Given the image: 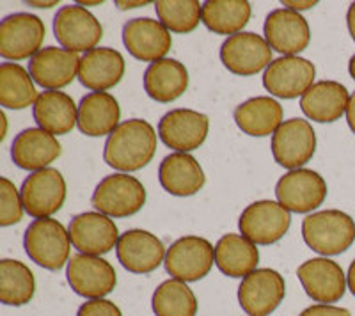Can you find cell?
<instances>
[{
    "label": "cell",
    "mask_w": 355,
    "mask_h": 316,
    "mask_svg": "<svg viewBox=\"0 0 355 316\" xmlns=\"http://www.w3.org/2000/svg\"><path fill=\"white\" fill-rule=\"evenodd\" d=\"M36 293L33 270L18 260L0 261V302L6 306L28 304Z\"/></svg>",
    "instance_id": "34"
},
{
    "label": "cell",
    "mask_w": 355,
    "mask_h": 316,
    "mask_svg": "<svg viewBox=\"0 0 355 316\" xmlns=\"http://www.w3.org/2000/svg\"><path fill=\"white\" fill-rule=\"evenodd\" d=\"M24 201L15 183L0 178V226L9 227L18 224L24 217Z\"/></svg>",
    "instance_id": "37"
},
{
    "label": "cell",
    "mask_w": 355,
    "mask_h": 316,
    "mask_svg": "<svg viewBox=\"0 0 355 316\" xmlns=\"http://www.w3.org/2000/svg\"><path fill=\"white\" fill-rule=\"evenodd\" d=\"M316 151V134L306 119H288L272 135V155L279 166L302 169Z\"/></svg>",
    "instance_id": "15"
},
{
    "label": "cell",
    "mask_w": 355,
    "mask_h": 316,
    "mask_svg": "<svg viewBox=\"0 0 355 316\" xmlns=\"http://www.w3.org/2000/svg\"><path fill=\"white\" fill-rule=\"evenodd\" d=\"M315 64L299 55H283L270 62L263 73V85L272 96L293 100L315 85Z\"/></svg>",
    "instance_id": "10"
},
{
    "label": "cell",
    "mask_w": 355,
    "mask_h": 316,
    "mask_svg": "<svg viewBox=\"0 0 355 316\" xmlns=\"http://www.w3.org/2000/svg\"><path fill=\"white\" fill-rule=\"evenodd\" d=\"M116 254L123 268L132 274H151L166 261V245L146 229H128L119 236Z\"/></svg>",
    "instance_id": "19"
},
{
    "label": "cell",
    "mask_w": 355,
    "mask_h": 316,
    "mask_svg": "<svg viewBox=\"0 0 355 316\" xmlns=\"http://www.w3.org/2000/svg\"><path fill=\"white\" fill-rule=\"evenodd\" d=\"M77 316H123V313L112 300L94 299L82 304L78 308Z\"/></svg>",
    "instance_id": "38"
},
{
    "label": "cell",
    "mask_w": 355,
    "mask_h": 316,
    "mask_svg": "<svg viewBox=\"0 0 355 316\" xmlns=\"http://www.w3.org/2000/svg\"><path fill=\"white\" fill-rule=\"evenodd\" d=\"M234 123L243 134L250 137H266L274 135L283 125V107L270 96H256L240 103L234 109Z\"/></svg>",
    "instance_id": "29"
},
{
    "label": "cell",
    "mask_w": 355,
    "mask_h": 316,
    "mask_svg": "<svg viewBox=\"0 0 355 316\" xmlns=\"http://www.w3.org/2000/svg\"><path fill=\"white\" fill-rule=\"evenodd\" d=\"M259 263V251L256 243L242 235L222 236L215 245V265L227 277H247Z\"/></svg>",
    "instance_id": "31"
},
{
    "label": "cell",
    "mask_w": 355,
    "mask_h": 316,
    "mask_svg": "<svg viewBox=\"0 0 355 316\" xmlns=\"http://www.w3.org/2000/svg\"><path fill=\"white\" fill-rule=\"evenodd\" d=\"M302 238L323 258L338 256L355 242V222L341 210L315 211L302 220Z\"/></svg>",
    "instance_id": "2"
},
{
    "label": "cell",
    "mask_w": 355,
    "mask_h": 316,
    "mask_svg": "<svg viewBox=\"0 0 355 316\" xmlns=\"http://www.w3.org/2000/svg\"><path fill=\"white\" fill-rule=\"evenodd\" d=\"M300 284L309 299L318 304H336L348 288L343 268L329 258H313L297 268Z\"/></svg>",
    "instance_id": "16"
},
{
    "label": "cell",
    "mask_w": 355,
    "mask_h": 316,
    "mask_svg": "<svg viewBox=\"0 0 355 316\" xmlns=\"http://www.w3.org/2000/svg\"><path fill=\"white\" fill-rule=\"evenodd\" d=\"M189 87V71L176 59H162L148 66L144 73V91L158 103H171Z\"/></svg>",
    "instance_id": "30"
},
{
    "label": "cell",
    "mask_w": 355,
    "mask_h": 316,
    "mask_svg": "<svg viewBox=\"0 0 355 316\" xmlns=\"http://www.w3.org/2000/svg\"><path fill=\"white\" fill-rule=\"evenodd\" d=\"M68 233L73 247L87 256L107 254L119 242V231L114 220L100 211H84L73 217Z\"/></svg>",
    "instance_id": "18"
},
{
    "label": "cell",
    "mask_w": 355,
    "mask_h": 316,
    "mask_svg": "<svg viewBox=\"0 0 355 316\" xmlns=\"http://www.w3.org/2000/svg\"><path fill=\"white\" fill-rule=\"evenodd\" d=\"M286 297L284 277L274 268H256L239 286L240 308L249 316H268Z\"/></svg>",
    "instance_id": "11"
},
{
    "label": "cell",
    "mask_w": 355,
    "mask_h": 316,
    "mask_svg": "<svg viewBox=\"0 0 355 316\" xmlns=\"http://www.w3.org/2000/svg\"><path fill=\"white\" fill-rule=\"evenodd\" d=\"M61 142L55 135L41 128H27L15 137L11 144V158L24 170L46 169L61 157Z\"/></svg>",
    "instance_id": "24"
},
{
    "label": "cell",
    "mask_w": 355,
    "mask_h": 316,
    "mask_svg": "<svg viewBox=\"0 0 355 316\" xmlns=\"http://www.w3.org/2000/svg\"><path fill=\"white\" fill-rule=\"evenodd\" d=\"M151 308L157 316H196L198 299L189 284L178 279L164 281L155 290Z\"/></svg>",
    "instance_id": "35"
},
{
    "label": "cell",
    "mask_w": 355,
    "mask_h": 316,
    "mask_svg": "<svg viewBox=\"0 0 355 316\" xmlns=\"http://www.w3.org/2000/svg\"><path fill=\"white\" fill-rule=\"evenodd\" d=\"M250 12L245 0H208L202 4V24L215 34L234 36L249 24Z\"/></svg>",
    "instance_id": "32"
},
{
    "label": "cell",
    "mask_w": 355,
    "mask_h": 316,
    "mask_svg": "<svg viewBox=\"0 0 355 316\" xmlns=\"http://www.w3.org/2000/svg\"><path fill=\"white\" fill-rule=\"evenodd\" d=\"M37 128L52 135H66L78 125V107L62 91H43L34 103Z\"/></svg>",
    "instance_id": "27"
},
{
    "label": "cell",
    "mask_w": 355,
    "mask_h": 316,
    "mask_svg": "<svg viewBox=\"0 0 355 316\" xmlns=\"http://www.w3.org/2000/svg\"><path fill=\"white\" fill-rule=\"evenodd\" d=\"M316 4H318V2H315V0H306V2H290V0H286V2H283V6H286V9H291V11L295 12L315 8Z\"/></svg>",
    "instance_id": "40"
},
{
    "label": "cell",
    "mask_w": 355,
    "mask_h": 316,
    "mask_svg": "<svg viewBox=\"0 0 355 316\" xmlns=\"http://www.w3.org/2000/svg\"><path fill=\"white\" fill-rule=\"evenodd\" d=\"M121 119V109L116 98L109 93H89L78 105V130L89 137L110 135Z\"/></svg>",
    "instance_id": "28"
},
{
    "label": "cell",
    "mask_w": 355,
    "mask_h": 316,
    "mask_svg": "<svg viewBox=\"0 0 355 316\" xmlns=\"http://www.w3.org/2000/svg\"><path fill=\"white\" fill-rule=\"evenodd\" d=\"M66 277L71 290L84 299H103L114 292L117 274L112 265L101 256L75 254L66 268Z\"/></svg>",
    "instance_id": "13"
},
{
    "label": "cell",
    "mask_w": 355,
    "mask_h": 316,
    "mask_svg": "<svg viewBox=\"0 0 355 316\" xmlns=\"http://www.w3.org/2000/svg\"><path fill=\"white\" fill-rule=\"evenodd\" d=\"M158 179L162 188L176 198L198 194L206 183L205 170L190 153L167 155L160 162Z\"/></svg>",
    "instance_id": "25"
},
{
    "label": "cell",
    "mask_w": 355,
    "mask_h": 316,
    "mask_svg": "<svg viewBox=\"0 0 355 316\" xmlns=\"http://www.w3.org/2000/svg\"><path fill=\"white\" fill-rule=\"evenodd\" d=\"M123 43L135 59L153 64L166 59L173 46V37L158 20L133 18L123 27Z\"/></svg>",
    "instance_id": "20"
},
{
    "label": "cell",
    "mask_w": 355,
    "mask_h": 316,
    "mask_svg": "<svg viewBox=\"0 0 355 316\" xmlns=\"http://www.w3.org/2000/svg\"><path fill=\"white\" fill-rule=\"evenodd\" d=\"M78 53L57 46H46L31 59L28 73L37 85L46 91H59L78 78Z\"/></svg>",
    "instance_id": "21"
},
{
    "label": "cell",
    "mask_w": 355,
    "mask_h": 316,
    "mask_svg": "<svg viewBox=\"0 0 355 316\" xmlns=\"http://www.w3.org/2000/svg\"><path fill=\"white\" fill-rule=\"evenodd\" d=\"M299 316H352V313L332 304H313L304 309Z\"/></svg>",
    "instance_id": "39"
},
{
    "label": "cell",
    "mask_w": 355,
    "mask_h": 316,
    "mask_svg": "<svg viewBox=\"0 0 355 316\" xmlns=\"http://www.w3.org/2000/svg\"><path fill=\"white\" fill-rule=\"evenodd\" d=\"M348 71H350V77L355 80V53L352 55L350 62H348Z\"/></svg>",
    "instance_id": "46"
},
{
    "label": "cell",
    "mask_w": 355,
    "mask_h": 316,
    "mask_svg": "<svg viewBox=\"0 0 355 316\" xmlns=\"http://www.w3.org/2000/svg\"><path fill=\"white\" fill-rule=\"evenodd\" d=\"M44 28L43 20L31 12H15L0 24V55L6 61H24L33 59L43 46Z\"/></svg>",
    "instance_id": "6"
},
{
    "label": "cell",
    "mask_w": 355,
    "mask_h": 316,
    "mask_svg": "<svg viewBox=\"0 0 355 316\" xmlns=\"http://www.w3.org/2000/svg\"><path fill=\"white\" fill-rule=\"evenodd\" d=\"M350 94L343 84L336 80L316 82L302 98L300 109L316 123H334L347 114Z\"/></svg>",
    "instance_id": "26"
},
{
    "label": "cell",
    "mask_w": 355,
    "mask_h": 316,
    "mask_svg": "<svg viewBox=\"0 0 355 316\" xmlns=\"http://www.w3.org/2000/svg\"><path fill=\"white\" fill-rule=\"evenodd\" d=\"M347 283H348V290L352 292V295L355 297V260L352 261L350 268H348L347 274Z\"/></svg>",
    "instance_id": "44"
},
{
    "label": "cell",
    "mask_w": 355,
    "mask_h": 316,
    "mask_svg": "<svg viewBox=\"0 0 355 316\" xmlns=\"http://www.w3.org/2000/svg\"><path fill=\"white\" fill-rule=\"evenodd\" d=\"M36 82L18 62H2L0 66V103L6 109L21 110L37 100Z\"/></svg>",
    "instance_id": "33"
},
{
    "label": "cell",
    "mask_w": 355,
    "mask_h": 316,
    "mask_svg": "<svg viewBox=\"0 0 355 316\" xmlns=\"http://www.w3.org/2000/svg\"><path fill=\"white\" fill-rule=\"evenodd\" d=\"M24 208L34 219H46L61 210L66 201L64 176L53 167L28 175L20 188Z\"/></svg>",
    "instance_id": "12"
},
{
    "label": "cell",
    "mask_w": 355,
    "mask_h": 316,
    "mask_svg": "<svg viewBox=\"0 0 355 316\" xmlns=\"http://www.w3.org/2000/svg\"><path fill=\"white\" fill-rule=\"evenodd\" d=\"M215 263V247L206 238L201 236H183L167 249L166 270L173 279L183 283L201 281L210 274Z\"/></svg>",
    "instance_id": "7"
},
{
    "label": "cell",
    "mask_w": 355,
    "mask_h": 316,
    "mask_svg": "<svg viewBox=\"0 0 355 316\" xmlns=\"http://www.w3.org/2000/svg\"><path fill=\"white\" fill-rule=\"evenodd\" d=\"M277 203L293 213H311L327 198V183L316 170H288L275 185Z\"/></svg>",
    "instance_id": "9"
},
{
    "label": "cell",
    "mask_w": 355,
    "mask_h": 316,
    "mask_svg": "<svg viewBox=\"0 0 355 316\" xmlns=\"http://www.w3.org/2000/svg\"><path fill=\"white\" fill-rule=\"evenodd\" d=\"M265 40L275 52L295 55L309 46V24L300 12L291 9H275L265 20Z\"/></svg>",
    "instance_id": "22"
},
{
    "label": "cell",
    "mask_w": 355,
    "mask_h": 316,
    "mask_svg": "<svg viewBox=\"0 0 355 316\" xmlns=\"http://www.w3.org/2000/svg\"><path fill=\"white\" fill-rule=\"evenodd\" d=\"M28 6H33V8L49 9L52 8V6H57V0H50V2H28Z\"/></svg>",
    "instance_id": "45"
},
{
    "label": "cell",
    "mask_w": 355,
    "mask_h": 316,
    "mask_svg": "<svg viewBox=\"0 0 355 316\" xmlns=\"http://www.w3.org/2000/svg\"><path fill=\"white\" fill-rule=\"evenodd\" d=\"M220 61L231 73L250 77L270 66L272 49L265 37L254 33H240L222 43Z\"/></svg>",
    "instance_id": "17"
},
{
    "label": "cell",
    "mask_w": 355,
    "mask_h": 316,
    "mask_svg": "<svg viewBox=\"0 0 355 316\" xmlns=\"http://www.w3.org/2000/svg\"><path fill=\"white\" fill-rule=\"evenodd\" d=\"M91 203L96 211L110 219H125L142 210L146 204V188L135 176L116 173L98 183Z\"/></svg>",
    "instance_id": "4"
},
{
    "label": "cell",
    "mask_w": 355,
    "mask_h": 316,
    "mask_svg": "<svg viewBox=\"0 0 355 316\" xmlns=\"http://www.w3.org/2000/svg\"><path fill=\"white\" fill-rule=\"evenodd\" d=\"M347 121H348V126H350V130L355 134V91H354V94L350 96V102H348Z\"/></svg>",
    "instance_id": "41"
},
{
    "label": "cell",
    "mask_w": 355,
    "mask_h": 316,
    "mask_svg": "<svg viewBox=\"0 0 355 316\" xmlns=\"http://www.w3.org/2000/svg\"><path fill=\"white\" fill-rule=\"evenodd\" d=\"M155 9L158 21L174 34L192 33L202 21V4L198 0H158Z\"/></svg>",
    "instance_id": "36"
},
{
    "label": "cell",
    "mask_w": 355,
    "mask_h": 316,
    "mask_svg": "<svg viewBox=\"0 0 355 316\" xmlns=\"http://www.w3.org/2000/svg\"><path fill=\"white\" fill-rule=\"evenodd\" d=\"M114 4L117 6V9H121V11H126V9L144 8V6H148V2H142V0H137V2H123V0H116Z\"/></svg>",
    "instance_id": "43"
},
{
    "label": "cell",
    "mask_w": 355,
    "mask_h": 316,
    "mask_svg": "<svg viewBox=\"0 0 355 316\" xmlns=\"http://www.w3.org/2000/svg\"><path fill=\"white\" fill-rule=\"evenodd\" d=\"M24 247L34 263L55 272L69 263L71 238L62 222L46 217L28 224L24 236Z\"/></svg>",
    "instance_id": "3"
},
{
    "label": "cell",
    "mask_w": 355,
    "mask_h": 316,
    "mask_svg": "<svg viewBox=\"0 0 355 316\" xmlns=\"http://www.w3.org/2000/svg\"><path fill=\"white\" fill-rule=\"evenodd\" d=\"M53 34L61 49L87 53L98 49L103 37V27L93 12L82 6H62L53 18Z\"/></svg>",
    "instance_id": "5"
},
{
    "label": "cell",
    "mask_w": 355,
    "mask_h": 316,
    "mask_svg": "<svg viewBox=\"0 0 355 316\" xmlns=\"http://www.w3.org/2000/svg\"><path fill=\"white\" fill-rule=\"evenodd\" d=\"M347 25H348V30H350V36L352 40L355 41V2L348 8L347 12Z\"/></svg>",
    "instance_id": "42"
},
{
    "label": "cell",
    "mask_w": 355,
    "mask_h": 316,
    "mask_svg": "<svg viewBox=\"0 0 355 316\" xmlns=\"http://www.w3.org/2000/svg\"><path fill=\"white\" fill-rule=\"evenodd\" d=\"M210 119L192 109H174L164 114L158 123V135L167 148L176 153H189L202 146L208 137Z\"/></svg>",
    "instance_id": "14"
},
{
    "label": "cell",
    "mask_w": 355,
    "mask_h": 316,
    "mask_svg": "<svg viewBox=\"0 0 355 316\" xmlns=\"http://www.w3.org/2000/svg\"><path fill=\"white\" fill-rule=\"evenodd\" d=\"M157 153V132L146 119H128L107 137L103 160L112 169L133 173L153 160Z\"/></svg>",
    "instance_id": "1"
},
{
    "label": "cell",
    "mask_w": 355,
    "mask_h": 316,
    "mask_svg": "<svg viewBox=\"0 0 355 316\" xmlns=\"http://www.w3.org/2000/svg\"><path fill=\"white\" fill-rule=\"evenodd\" d=\"M125 77V57L109 46H100L84 53L78 68V80L85 89L105 93Z\"/></svg>",
    "instance_id": "23"
},
{
    "label": "cell",
    "mask_w": 355,
    "mask_h": 316,
    "mask_svg": "<svg viewBox=\"0 0 355 316\" xmlns=\"http://www.w3.org/2000/svg\"><path fill=\"white\" fill-rule=\"evenodd\" d=\"M291 224L290 211L270 199L249 204L239 219L242 236L256 245H272L288 233Z\"/></svg>",
    "instance_id": "8"
}]
</instances>
